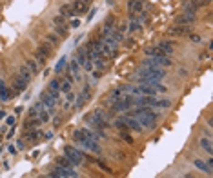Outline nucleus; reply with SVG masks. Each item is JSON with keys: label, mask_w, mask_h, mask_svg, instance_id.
Here are the masks:
<instances>
[{"label": "nucleus", "mask_w": 213, "mask_h": 178, "mask_svg": "<svg viewBox=\"0 0 213 178\" xmlns=\"http://www.w3.org/2000/svg\"><path fill=\"white\" fill-rule=\"evenodd\" d=\"M122 91H128L129 95H142V96H157V93H166L168 87L162 82H151V84H139V86H124Z\"/></svg>", "instance_id": "nucleus-1"}, {"label": "nucleus", "mask_w": 213, "mask_h": 178, "mask_svg": "<svg viewBox=\"0 0 213 178\" xmlns=\"http://www.w3.org/2000/svg\"><path fill=\"white\" fill-rule=\"evenodd\" d=\"M129 116H137L139 124H140L142 127H146V129H153V127L157 126V118H159L157 113H155L149 106H140V107L133 109V113H131Z\"/></svg>", "instance_id": "nucleus-2"}, {"label": "nucleus", "mask_w": 213, "mask_h": 178, "mask_svg": "<svg viewBox=\"0 0 213 178\" xmlns=\"http://www.w3.org/2000/svg\"><path fill=\"white\" fill-rule=\"evenodd\" d=\"M73 140H75L78 146H82L84 149H88L89 153H95V155H100V153H102V147H100L98 140L91 138V136L88 135V129H77V131L73 133Z\"/></svg>", "instance_id": "nucleus-3"}, {"label": "nucleus", "mask_w": 213, "mask_h": 178, "mask_svg": "<svg viewBox=\"0 0 213 178\" xmlns=\"http://www.w3.org/2000/svg\"><path fill=\"white\" fill-rule=\"evenodd\" d=\"M108 115L102 111V109H95L93 113H89L88 116H86V122L89 124V126H93L95 129H98V131H104V129H108L109 127V122H108Z\"/></svg>", "instance_id": "nucleus-4"}, {"label": "nucleus", "mask_w": 213, "mask_h": 178, "mask_svg": "<svg viewBox=\"0 0 213 178\" xmlns=\"http://www.w3.org/2000/svg\"><path fill=\"white\" fill-rule=\"evenodd\" d=\"M62 155H64V156H67V158H69V162H71L73 166H80V164H84V162H82V160H84V153H80L77 147L66 146Z\"/></svg>", "instance_id": "nucleus-5"}, {"label": "nucleus", "mask_w": 213, "mask_h": 178, "mask_svg": "<svg viewBox=\"0 0 213 178\" xmlns=\"http://www.w3.org/2000/svg\"><path fill=\"white\" fill-rule=\"evenodd\" d=\"M77 64L84 69V71H93V62L89 60L88 53H86V47H78L77 49Z\"/></svg>", "instance_id": "nucleus-6"}, {"label": "nucleus", "mask_w": 213, "mask_h": 178, "mask_svg": "<svg viewBox=\"0 0 213 178\" xmlns=\"http://www.w3.org/2000/svg\"><path fill=\"white\" fill-rule=\"evenodd\" d=\"M38 102H42V106L46 107V111H47V113H53V109L57 107V102H58V100H57V98H53L49 93H42Z\"/></svg>", "instance_id": "nucleus-7"}, {"label": "nucleus", "mask_w": 213, "mask_h": 178, "mask_svg": "<svg viewBox=\"0 0 213 178\" xmlns=\"http://www.w3.org/2000/svg\"><path fill=\"white\" fill-rule=\"evenodd\" d=\"M122 120H124V124H126V127H128V129H131V131H137V133H140V131H142V126L139 124V120H137L135 116H129V115H126V116H122Z\"/></svg>", "instance_id": "nucleus-8"}, {"label": "nucleus", "mask_w": 213, "mask_h": 178, "mask_svg": "<svg viewBox=\"0 0 213 178\" xmlns=\"http://www.w3.org/2000/svg\"><path fill=\"white\" fill-rule=\"evenodd\" d=\"M71 7H73L75 15H84V13L89 9V0H75V2L71 4Z\"/></svg>", "instance_id": "nucleus-9"}, {"label": "nucleus", "mask_w": 213, "mask_h": 178, "mask_svg": "<svg viewBox=\"0 0 213 178\" xmlns=\"http://www.w3.org/2000/svg\"><path fill=\"white\" fill-rule=\"evenodd\" d=\"M46 93H49L53 98H57V100H58V96H60V80L53 78V80L47 84V91H46Z\"/></svg>", "instance_id": "nucleus-10"}, {"label": "nucleus", "mask_w": 213, "mask_h": 178, "mask_svg": "<svg viewBox=\"0 0 213 178\" xmlns=\"http://www.w3.org/2000/svg\"><path fill=\"white\" fill-rule=\"evenodd\" d=\"M168 33L171 36H182V35H190L191 33V27L190 25H175V27H170Z\"/></svg>", "instance_id": "nucleus-11"}, {"label": "nucleus", "mask_w": 213, "mask_h": 178, "mask_svg": "<svg viewBox=\"0 0 213 178\" xmlns=\"http://www.w3.org/2000/svg\"><path fill=\"white\" fill-rule=\"evenodd\" d=\"M157 47H159L166 56H171V55H173V51H175L173 42H170V40H162V42H159V44H157Z\"/></svg>", "instance_id": "nucleus-12"}, {"label": "nucleus", "mask_w": 213, "mask_h": 178, "mask_svg": "<svg viewBox=\"0 0 213 178\" xmlns=\"http://www.w3.org/2000/svg\"><path fill=\"white\" fill-rule=\"evenodd\" d=\"M195 18H197V15H188V13H184V15H180V16L175 20V24H177V25H191V24L195 22Z\"/></svg>", "instance_id": "nucleus-13"}, {"label": "nucleus", "mask_w": 213, "mask_h": 178, "mask_svg": "<svg viewBox=\"0 0 213 178\" xmlns=\"http://www.w3.org/2000/svg\"><path fill=\"white\" fill-rule=\"evenodd\" d=\"M26 87H27V82H24L18 75H15V78H13V87H11V89H15V95L26 91Z\"/></svg>", "instance_id": "nucleus-14"}, {"label": "nucleus", "mask_w": 213, "mask_h": 178, "mask_svg": "<svg viewBox=\"0 0 213 178\" xmlns=\"http://www.w3.org/2000/svg\"><path fill=\"white\" fill-rule=\"evenodd\" d=\"M142 7H144V0H129L128 2V9L129 13H142Z\"/></svg>", "instance_id": "nucleus-15"}, {"label": "nucleus", "mask_w": 213, "mask_h": 178, "mask_svg": "<svg viewBox=\"0 0 213 178\" xmlns=\"http://www.w3.org/2000/svg\"><path fill=\"white\" fill-rule=\"evenodd\" d=\"M58 13H60V16H64V18H73V16H77L75 11H73V7H71V4H62L60 9H58Z\"/></svg>", "instance_id": "nucleus-16"}, {"label": "nucleus", "mask_w": 213, "mask_h": 178, "mask_svg": "<svg viewBox=\"0 0 213 178\" xmlns=\"http://www.w3.org/2000/svg\"><path fill=\"white\" fill-rule=\"evenodd\" d=\"M53 173H55V175H58L60 178L77 176V171H67V169H64V167H60V166H55V167H53Z\"/></svg>", "instance_id": "nucleus-17"}, {"label": "nucleus", "mask_w": 213, "mask_h": 178, "mask_svg": "<svg viewBox=\"0 0 213 178\" xmlns=\"http://www.w3.org/2000/svg\"><path fill=\"white\" fill-rule=\"evenodd\" d=\"M55 166H60V167H64V169H67V171H75V166H73V164L69 162V158L64 156V155L57 158V164H55Z\"/></svg>", "instance_id": "nucleus-18"}, {"label": "nucleus", "mask_w": 213, "mask_h": 178, "mask_svg": "<svg viewBox=\"0 0 213 178\" xmlns=\"http://www.w3.org/2000/svg\"><path fill=\"white\" fill-rule=\"evenodd\" d=\"M18 76L24 80V82H29L31 78H33V73L29 71V67L24 64V65H20V69H18Z\"/></svg>", "instance_id": "nucleus-19"}, {"label": "nucleus", "mask_w": 213, "mask_h": 178, "mask_svg": "<svg viewBox=\"0 0 213 178\" xmlns=\"http://www.w3.org/2000/svg\"><path fill=\"white\" fill-rule=\"evenodd\" d=\"M184 11H186L188 15H197L199 5L195 4V0H186V2H184Z\"/></svg>", "instance_id": "nucleus-20"}, {"label": "nucleus", "mask_w": 213, "mask_h": 178, "mask_svg": "<svg viewBox=\"0 0 213 178\" xmlns=\"http://www.w3.org/2000/svg\"><path fill=\"white\" fill-rule=\"evenodd\" d=\"M120 98H122V87H117V89H113V91H109V93H108L106 102L109 104L111 100H113V102H117V100H120Z\"/></svg>", "instance_id": "nucleus-21"}, {"label": "nucleus", "mask_w": 213, "mask_h": 178, "mask_svg": "<svg viewBox=\"0 0 213 178\" xmlns=\"http://www.w3.org/2000/svg\"><path fill=\"white\" fill-rule=\"evenodd\" d=\"M193 166L197 167V169H201L202 173H208V175H211V167L204 162V160H201V158H197V160H193Z\"/></svg>", "instance_id": "nucleus-22"}, {"label": "nucleus", "mask_w": 213, "mask_h": 178, "mask_svg": "<svg viewBox=\"0 0 213 178\" xmlns=\"http://www.w3.org/2000/svg\"><path fill=\"white\" fill-rule=\"evenodd\" d=\"M199 144H201V147L206 151V153H213V144H211V138H206V136H202L201 140H199Z\"/></svg>", "instance_id": "nucleus-23"}, {"label": "nucleus", "mask_w": 213, "mask_h": 178, "mask_svg": "<svg viewBox=\"0 0 213 178\" xmlns=\"http://www.w3.org/2000/svg\"><path fill=\"white\" fill-rule=\"evenodd\" d=\"M69 69H71V75L75 80H80V65L77 64V60H71L69 62Z\"/></svg>", "instance_id": "nucleus-24"}, {"label": "nucleus", "mask_w": 213, "mask_h": 178, "mask_svg": "<svg viewBox=\"0 0 213 178\" xmlns=\"http://www.w3.org/2000/svg\"><path fill=\"white\" fill-rule=\"evenodd\" d=\"M55 35H57L58 38H66V36L69 35V25H57V27H55Z\"/></svg>", "instance_id": "nucleus-25"}, {"label": "nucleus", "mask_w": 213, "mask_h": 178, "mask_svg": "<svg viewBox=\"0 0 213 178\" xmlns=\"http://www.w3.org/2000/svg\"><path fill=\"white\" fill-rule=\"evenodd\" d=\"M170 106H171V100H168V98H155V102H153V107H160V109H166Z\"/></svg>", "instance_id": "nucleus-26"}, {"label": "nucleus", "mask_w": 213, "mask_h": 178, "mask_svg": "<svg viewBox=\"0 0 213 178\" xmlns=\"http://www.w3.org/2000/svg\"><path fill=\"white\" fill-rule=\"evenodd\" d=\"M9 96H11V95H9V89L5 87L4 80H0V100H2V102H7Z\"/></svg>", "instance_id": "nucleus-27"}, {"label": "nucleus", "mask_w": 213, "mask_h": 178, "mask_svg": "<svg viewBox=\"0 0 213 178\" xmlns=\"http://www.w3.org/2000/svg\"><path fill=\"white\" fill-rule=\"evenodd\" d=\"M36 51H38L40 55H44V56L47 58V56L51 55V45H49L47 42H44V44H40V45H38V49H36Z\"/></svg>", "instance_id": "nucleus-28"}, {"label": "nucleus", "mask_w": 213, "mask_h": 178, "mask_svg": "<svg viewBox=\"0 0 213 178\" xmlns=\"http://www.w3.org/2000/svg\"><path fill=\"white\" fill-rule=\"evenodd\" d=\"M66 65H67V56H62V58L57 62V65H55V73H57V75H60V73L64 71V67H66Z\"/></svg>", "instance_id": "nucleus-29"}, {"label": "nucleus", "mask_w": 213, "mask_h": 178, "mask_svg": "<svg viewBox=\"0 0 213 178\" xmlns=\"http://www.w3.org/2000/svg\"><path fill=\"white\" fill-rule=\"evenodd\" d=\"M38 136H40V131L38 129H31V131L26 133V140H29V142H36Z\"/></svg>", "instance_id": "nucleus-30"}, {"label": "nucleus", "mask_w": 213, "mask_h": 178, "mask_svg": "<svg viewBox=\"0 0 213 178\" xmlns=\"http://www.w3.org/2000/svg\"><path fill=\"white\" fill-rule=\"evenodd\" d=\"M46 42H47L49 45H55V47H57V44L60 42V38H58L55 33H47V36H46Z\"/></svg>", "instance_id": "nucleus-31"}, {"label": "nucleus", "mask_w": 213, "mask_h": 178, "mask_svg": "<svg viewBox=\"0 0 213 178\" xmlns=\"http://www.w3.org/2000/svg\"><path fill=\"white\" fill-rule=\"evenodd\" d=\"M60 93H71V82L69 80H60Z\"/></svg>", "instance_id": "nucleus-32"}, {"label": "nucleus", "mask_w": 213, "mask_h": 178, "mask_svg": "<svg viewBox=\"0 0 213 178\" xmlns=\"http://www.w3.org/2000/svg\"><path fill=\"white\" fill-rule=\"evenodd\" d=\"M26 65L29 67V71H31L33 75H36V73H38V64H36L35 60H27V62H26Z\"/></svg>", "instance_id": "nucleus-33"}, {"label": "nucleus", "mask_w": 213, "mask_h": 178, "mask_svg": "<svg viewBox=\"0 0 213 178\" xmlns=\"http://www.w3.org/2000/svg\"><path fill=\"white\" fill-rule=\"evenodd\" d=\"M113 126H115L117 129H120V131H128V127H126V124H124V120H122V116H120V118H117V120L113 122Z\"/></svg>", "instance_id": "nucleus-34"}, {"label": "nucleus", "mask_w": 213, "mask_h": 178, "mask_svg": "<svg viewBox=\"0 0 213 178\" xmlns=\"http://www.w3.org/2000/svg\"><path fill=\"white\" fill-rule=\"evenodd\" d=\"M46 60H47V58H46L44 55H40L38 51H35V62H36L38 65H44V64H46Z\"/></svg>", "instance_id": "nucleus-35"}, {"label": "nucleus", "mask_w": 213, "mask_h": 178, "mask_svg": "<svg viewBox=\"0 0 213 178\" xmlns=\"http://www.w3.org/2000/svg\"><path fill=\"white\" fill-rule=\"evenodd\" d=\"M53 24H55V27H57V25H66V18L58 15V16H55V18H53Z\"/></svg>", "instance_id": "nucleus-36"}, {"label": "nucleus", "mask_w": 213, "mask_h": 178, "mask_svg": "<svg viewBox=\"0 0 213 178\" xmlns=\"http://www.w3.org/2000/svg\"><path fill=\"white\" fill-rule=\"evenodd\" d=\"M120 136L128 142V144H133V138H131V135H129V131H120Z\"/></svg>", "instance_id": "nucleus-37"}, {"label": "nucleus", "mask_w": 213, "mask_h": 178, "mask_svg": "<svg viewBox=\"0 0 213 178\" xmlns=\"http://www.w3.org/2000/svg\"><path fill=\"white\" fill-rule=\"evenodd\" d=\"M75 102V95L73 93H67V100H66V107H69V104Z\"/></svg>", "instance_id": "nucleus-38"}, {"label": "nucleus", "mask_w": 213, "mask_h": 178, "mask_svg": "<svg viewBox=\"0 0 213 178\" xmlns=\"http://www.w3.org/2000/svg\"><path fill=\"white\" fill-rule=\"evenodd\" d=\"M15 122H16V118H15L13 115H9V116H7V120H5V124H7V126H15Z\"/></svg>", "instance_id": "nucleus-39"}, {"label": "nucleus", "mask_w": 213, "mask_h": 178, "mask_svg": "<svg viewBox=\"0 0 213 178\" xmlns=\"http://www.w3.org/2000/svg\"><path fill=\"white\" fill-rule=\"evenodd\" d=\"M78 25H80V20H78V18H73V20H71V24H69V27H73V29H75V27H78Z\"/></svg>", "instance_id": "nucleus-40"}, {"label": "nucleus", "mask_w": 213, "mask_h": 178, "mask_svg": "<svg viewBox=\"0 0 213 178\" xmlns=\"http://www.w3.org/2000/svg\"><path fill=\"white\" fill-rule=\"evenodd\" d=\"M84 102H86V100H84V96L80 95V96L77 98V102H75V106H77V107H82V104H84Z\"/></svg>", "instance_id": "nucleus-41"}, {"label": "nucleus", "mask_w": 213, "mask_h": 178, "mask_svg": "<svg viewBox=\"0 0 213 178\" xmlns=\"http://www.w3.org/2000/svg\"><path fill=\"white\" fill-rule=\"evenodd\" d=\"M7 151H9L11 155H16V151H18V149H16V146H13V144H9V146H7Z\"/></svg>", "instance_id": "nucleus-42"}, {"label": "nucleus", "mask_w": 213, "mask_h": 178, "mask_svg": "<svg viewBox=\"0 0 213 178\" xmlns=\"http://www.w3.org/2000/svg\"><path fill=\"white\" fill-rule=\"evenodd\" d=\"M190 40L191 42H201L202 38H201V35H190Z\"/></svg>", "instance_id": "nucleus-43"}, {"label": "nucleus", "mask_w": 213, "mask_h": 178, "mask_svg": "<svg viewBox=\"0 0 213 178\" xmlns=\"http://www.w3.org/2000/svg\"><path fill=\"white\" fill-rule=\"evenodd\" d=\"M95 13H97V9H89V15H88V22H89V20H93Z\"/></svg>", "instance_id": "nucleus-44"}, {"label": "nucleus", "mask_w": 213, "mask_h": 178, "mask_svg": "<svg viewBox=\"0 0 213 178\" xmlns=\"http://www.w3.org/2000/svg\"><path fill=\"white\" fill-rule=\"evenodd\" d=\"M100 76H102V71H98V69H97V71H93V78H97V80H98Z\"/></svg>", "instance_id": "nucleus-45"}, {"label": "nucleus", "mask_w": 213, "mask_h": 178, "mask_svg": "<svg viewBox=\"0 0 213 178\" xmlns=\"http://www.w3.org/2000/svg\"><path fill=\"white\" fill-rule=\"evenodd\" d=\"M16 149H24V140H18V144H16Z\"/></svg>", "instance_id": "nucleus-46"}, {"label": "nucleus", "mask_w": 213, "mask_h": 178, "mask_svg": "<svg viewBox=\"0 0 213 178\" xmlns=\"http://www.w3.org/2000/svg\"><path fill=\"white\" fill-rule=\"evenodd\" d=\"M2 118H5V111H0V120Z\"/></svg>", "instance_id": "nucleus-47"}, {"label": "nucleus", "mask_w": 213, "mask_h": 178, "mask_svg": "<svg viewBox=\"0 0 213 178\" xmlns=\"http://www.w3.org/2000/svg\"><path fill=\"white\" fill-rule=\"evenodd\" d=\"M180 178H193V176H190V175H184V176H180Z\"/></svg>", "instance_id": "nucleus-48"}, {"label": "nucleus", "mask_w": 213, "mask_h": 178, "mask_svg": "<svg viewBox=\"0 0 213 178\" xmlns=\"http://www.w3.org/2000/svg\"><path fill=\"white\" fill-rule=\"evenodd\" d=\"M71 178H78V176H71Z\"/></svg>", "instance_id": "nucleus-49"}]
</instances>
